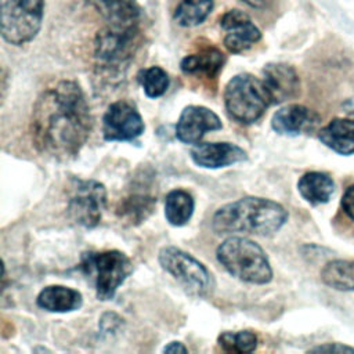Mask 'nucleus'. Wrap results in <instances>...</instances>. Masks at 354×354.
Segmentation results:
<instances>
[{"label":"nucleus","instance_id":"nucleus-1","mask_svg":"<svg viewBox=\"0 0 354 354\" xmlns=\"http://www.w3.org/2000/svg\"><path fill=\"white\" fill-rule=\"evenodd\" d=\"M93 116L84 91L75 80H59L36 100L30 116L35 148L50 158L68 160L84 147Z\"/></svg>","mask_w":354,"mask_h":354},{"label":"nucleus","instance_id":"nucleus-2","mask_svg":"<svg viewBox=\"0 0 354 354\" xmlns=\"http://www.w3.org/2000/svg\"><path fill=\"white\" fill-rule=\"evenodd\" d=\"M288 221V210L278 202L261 196H245L223 205L212 217L217 234L272 235Z\"/></svg>","mask_w":354,"mask_h":354},{"label":"nucleus","instance_id":"nucleus-3","mask_svg":"<svg viewBox=\"0 0 354 354\" xmlns=\"http://www.w3.org/2000/svg\"><path fill=\"white\" fill-rule=\"evenodd\" d=\"M217 261L236 279L266 285L272 279V268L263 248L246 236H228L216 249Z\"/></svg>","mask_w":354,"mask_h":354},{"label":"nucleus","instance_id":"nucleus-4","mask_svg":"<svg viewBox=\"0 0 354 354\" xmlns=\"http://www.w3.org/2000/svg\"><path fill=\"white\" fill-rule=\"evenodd\" d=\"M80 271L93 282L95 296L101 301L112 300L118 289L133 272L130 257L118 249L83 252Z\"/></svg>","mask_w":354,"mask_h":354},{"label":"nucleus","instance_id":"nucleus-5","mask_svg":"<svg viewBox=\"0 0 354 354\" xmlns=\"http://www.w3.org/2000/svg\"><path fill=\"white\" fill-rule=\"evenodd\" d=\"M224 105L231 119L241 124H252L272 102L263 79L250 73H238L225 84Z\"/></svg>","mask_w":354,"mask_h":354},{"label":"nucleus","instance_id":"nucleus-6","mask_svg":"<svg viewBox=\"0 0 354 354\" xmlns=\"http://www.w3.org/2000/svg\"><path fill=\"white\" fill-rule=\"evenodd\" d=\"M138 48V28H118L108 25L97 33L94 57L102 71L123 73Z\"/></svg>","mask_w":354,"mask_h":354},{"label":"nucleus","instance_id":"nucleus-7","mask_svg":"<svg viewBox=\"0 0 354 354\" xmlns=\"http://www.w3.org/2000/svg\"><path fill=\"white\" fill-rule=\"evenodd\" d=\"M44 0H1V36L14 46L32 41L41 28Z\"/></svg>","mask_w":354,"mask_h":354},{"label":"nucleus","instance_id":"nucleus-8","mask_svg":"<svg viewBox=\"0 0 354 354\" xmlns=\"http://www.w3.org/2000/svg\"><path fill=\"white\" fill-rule=\"evenodd\" d=\"M158 260L160 267L169 272L180 286L191 296H206L213 286L210 271L203 263L188 252L176 246H163Z\"/></svg>","mask_w":354,"mask_h":354},{"label":"nucleus","instance_id":"nucleus-9","mask_svg":"<svg viewBox=\"0 0 354 354\" xmlns=\"http://www.w3.org/2000/svg\"><path fill=\"white\" fill-rule=\"evenodd\" d=\"M106 207V188L97 180H75L66 212L71 220L84 228H94Z\"/></svg>","mask_w":354,"mask_h":354},{"label":"nucleus","instance_id":"nucleus-10","mask_svg":"<svg viewBox=\"0 0 354 354\" xmlns=\"http://www.w3.org/2000/svg\"><path fill=\"white\" fill-rule=\"evenodd\" d=\"M145 130L137 106L127 100L112 102L102 116V136L105 141H133Z\"/></svg>","mask_w":354,"mask_h":354},{"label":"nucleus","instance_id":"nucleus-11","mask_svg":"<svg viewBox=\"0 0 354 354\" xmlns=\"http://www.w3.org/2000/svg\"><path fill=\"white\" fill-rule=\"evenodd\" d=\"M223 123L216 112L202 105L185 106L176 123V137L184 144H198L207 131H216Z\"/></svg>","mask_w":354,"mask_h":354},{"label":"nucleus","instance_id":"nucleus-12","mask_svg":"<svg viewBox=\"0 0 354 354\" xmlns=\"http://www.w3.org/2000/svg\"><path fill=\"white\" fill-rule=\"evenodd\" d=\"M220 26L227 32L224 47L232 54L249 50L261 39L260 29L252 22L248 14L241 10H230L220 18Z\"/></svg>","mask_w":354,"mask_h":354},{"label":"nucleus","instance_id":"nucleus-13","mask_svg":"<svg viewBox=\"0 0 354 354\" xmlns=\"http://www.w3.org/2000/svg\"><path fill=\"white\" fill-rule=\"evenodd\" d=\"M261 79L272 105L286 102L300 94V77L289 64L270 62L264 65Z\"/></svg>","mask_w":354,"mask_h":354},{"label":"nucleus","instance_id":"nucleus-14","mask_svg":"<svg viewBox=\"0 0 354 354\" xmlns=\"http://www.w3.org/2000/svg\"><path fill=\"white\" fill-rule=\"evenodd\" d=\"M321 123V116L301 104H288L279 108L271 119V127L282 136H300L314 131Z\"/></svg>","mask_w":354,"mask_h":354},{"label":"nucleus","instance_id":"nucleus-15","mask_svg":"<svg viewBox=\"0 0 354 354\" xmlns=\"http://www.w3.org/2000/svg\"><path fill=\"white\" fill-rule=\"evenodd\" d=\"M189 153L192 162L205 169L227 167L248 159L246 151L232 142H198Z\"/></svg>","mask_w":354,"mask_h":354},{"label":"nucleus","instance_id":"nucleus-16","mask_svg":"<svg viewBox=\"0 0 354 354\" xmlns=\"http://www.w3.org/2000/svg\"><path fill=\"white\" fill-rule=\"evenodd\" d=\"M318 140L337 155L354 153V119L335 118L318 130Z\"/></svg>","mask_w":354,"mask_h":354},{"label":"nucleus","instance_id":"nucleus-17","mask_svg":"<svg viewBox=\"0 0 354 354\" xmlns=\"http://www.w3.org/2000/svg\"><path fill=\"white\" fill-rule=\"evenodd\" d=\"M36 304L48 313H71L82 307L83 296L79 290L69 286L48 285L39 292Z\"/></svg>","mask_w":354,"mask_h":354},{"label":"nucleus","instance_id":"nucleus-18","mask_svg":"<svg viewBox=\"0 0 354 354\" xmlns=\"http://www.w3.org/2000/svg\"><path fill=\"white\" fill-rule=\"evenodd\" d=\"M225 62L224 54L216 47H206L189 55H185L180 68L185 75L199 76L205 79H214Z\"/></svg>","mask_w":354,"mask_h":354},{"label":"nucleus","instance_id":"nucleus-19","mask_svg":"<svg viewBox=\"0 0 354 354\" xmlns=\"http://www.w3.org/2000/svg\"><path fill=\"white\" fill-rule=\"evenodd\" d=\"M300 196L310 205L328 203L336 191L335 180L324 171H307L297 181Z\"/></svg>","mask_w":354,"mask_h":354},{"label":"nucleus","instance_id":"nucleus-20","mask_svg":"<svg viewBox=\"0 0 354 354\" xmlns=\"http://www.w3.org/2000/svg\"><path fill=\"white\" fill-rule=\"evenodd\" d=\"M155 206L156 196L144 192H131L119 201L115 213L123 224L138 225L153 213Z\"/></svg>","mask_w":354,"mask_h":354},{"label":"nucleus","instance_id":"nucleus-21","mask_svg":"<svg viewBox=\"0 0 354 354\" xmlns=\"http://www.w3.org/2000/svg\"><path fill=\"white\" fill-rule=\"evenodd\" d=\"M105 18L108 25L118 28H134L138 24L140 11L134 0H87Z\"/></svg>","mask_w":354,"mask_h":354},{"label":"nucleus","instance_id":"nucleus-22","mask_svg":"<svg viewBox=\"0 0 354 354\" xmlns=\"http://www.w3.org/2000/svg\"><path fill=\"white\" fill-rule=\"evenodd\" d=\"M194 210L195 201L188 191L176 188L167 192L165 199V217L170 225H185L191 220Z\"/></svg>","mask_w":354,"mask_h":354},{"label":"nucleus","instance_id":"nucleus-23","mask_svg":"<svg viewBox=\"0 0 354 354\" xmlns=\"http://www.w3.org/2000/svg\"><path fill=\"white\" fill-rule=\"evenodd\" d=\"M321 281L339 292H354V260L335 259L321 270Z\"/></svg>","mask_w":354,"mask_h":354},{"label":"nucleus","instance_id":"nucleus-24","mask_svg":"<svg viewBox=\"0 0 354 354\" xmlns=\"http://www.w3.org/2000/svg\"><path fill=\"white\" fill-rule=\"evenodd\" d=\"M213 0H181L174 10L173 19L183 28L201 25L213 10Z\"/></svg>","mask_w":354,"mask_h":354},{"label":"nucleus","instance_id":"nucleus-25","mask_svg":"<svg viewBox=\"0 0 354 354\" xmlns=\"http://www.w3.org/2000/svg\"><path fill=\"white\" fill-rule=\"evenodd\" d=\"M217 343L225 353H252L256 350L259 339L252 330H225L218 335Z\"/></svg>","mask_w":354,"mask_h":354},{"label":"nucleus","instance_id":"nucleus-26","mask_svg":"<svg viewBox=\"0 0 354 354\" xmlns=\"http://www.w3.org/2000/svg\"><path fill=\"white\" fill-rule=\"evenodd\" d=\"M138 80L141 83V87L145 95L149 98L162 97L167 91L170 84L167 72L158 65L142 69L138 75Z\"/></svg>","mask_w":354,"mask_h":354},{"label":"nucleus","instance_id":"nucleus-27","mask_svg":"<svg viewBox=\"0 0 354 354\" xmlns=\"http://www.w3.org/2000/svg\"><path fill=\"white\" fill-rule=\"evenodd\" d=\"M340 207L347 218L354 223V184L348 185L340 199Z\"/></svg>","mask_w":354,"mask_h":354},{"label":"nucleus","instance_id":"nucleus-28","mask_svg":"<svg viewBox=\"0 0 354 354\" xmlns=\"http://www.w3.org/2000/svg\"><path fill=\"white\" fill-rule=\"evenodd\" d=\"M308 351H317V353H354V347L344 344V343H322L318 346H314Z\"/></svg>","mask_w":354,"mask_h":354},{"label":"nucleus","instance_id":"nucleus-29","mask_svg":"<svg viewBox=\"0 0 354 354\" xmlns=\"http://www.w3.org/2000/svg\"><path fill=\"white\" fill-rule=\"evenodd\" d=\"M163 353H188V348L181 342H170L163 347Z\"/></svg>","mask_w":354,"mask_h":354},{"label":"nucleus","instance_id":"nucleus-30","mask_svg":"<svg viewBox=\"0 0 354 354\" xmlns=\"http://www.w3.org/2000/svg\"><path fill=\"white\" fill-rule=\"evenodd\" d=\"M242 1L250 6L252 8H257V10H264L271 3V0H242Z\"/></svg>","mask_w":354,"mask_h":354}]
</instances>
